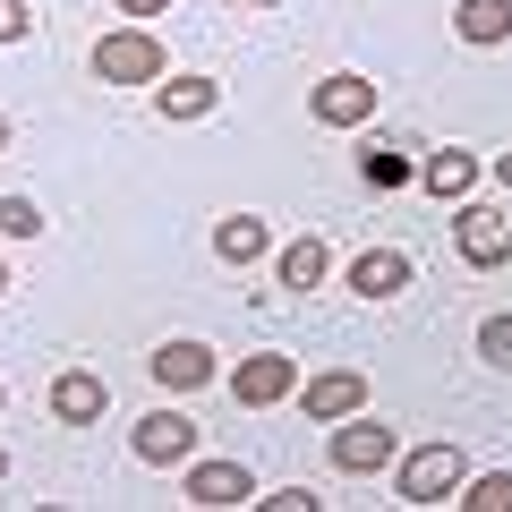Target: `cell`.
Returning a JSON list of instances; mask_svg holds the SVG:
<instances>
[{"instance_id":"6da1fadb","label":"cell","mask_w":512,"mask_h":512,"mask_svg":"<svg viewBox=\"0 0 512 512\" xmlns=\"http://www.w3.org/2000/svg\"><path fill=\"white\" fill-rule=\"evenodd\" d=\"M86 69L103 77V86H154V77H171V60H163V35L154 26H111V35H94V52H86Z\"/></svg>"},{"instance_id":"7a4b0ae2","label":"cell","mask_w":512,"mask_h":512,"mask_svg":"<svg viewBox=\"0 0 512 512\" xmlns=\"http://www.w3.org/2000/svg\"><path fill=\"white\" fill-rule=\"evenodd\" d=\"M453 487H461V453L453 444H410V453H393V495L402 504H453Z\"/></svg>"},{"instance_id":"3957f363","label":"cell","mask_w":512,"mask_h":512,"mask_svg":"<svg viewBox=\"0 0 512 512\" xmlns=\"http://www.w3.org/2000/svg\"><path fill=\"white\" fill-rule=\"evenodd\" d=\"M325 453H333V470H342V478H376V470H393L402 436H393V427H376L367 410H350V419H333Z\"/></svg>"},{"instance_id":"277c9868","label":"cell","mask_w":512,"mask_h":512,"mask_svg":"<svg viewBox=\"0 0 512 512\" xmlns=\"http://www.w3.org/2000/svg\"><path fill=\"white\" fill-rule=\"evenodd\" d=\"M308 120L316 128H367V120H376V77H359V69L316 77V86H308Z\"/></svg>"},{"instance_id":"5b68a950","label":"cell","mask_w":512,"mask_h":512,"mask_svg":"<svg viewBox=\"0 0 512 512\" xmlns=\"http://www.w3.org/2000/svg\"><path fill=\"white\" fill-rule=\"evenodd\" d=\"M299 393V359L291 350H248V359L231 367V402L239 410H274V402H291Z\"/></svg>"},{"instance_id":"8992f818","label":"cell","mask_w":512,"mask_h":512,"mask_svg":"<svg viewBox=\"0 0 512 512\" xmlns=\"http://www.w3.org/2000/svg\"><path fill=\"white\" fill-rule=\"evenodd\" d=\"M128 453L146 461V470H180V461L197 453V419H188V410H146L137 436H128Z\"/></svg>"},{"instance_id":"52a82bcc","label":"cell","mask_w":512,"mask_h":512,"mask_svg":"<svg viewBox=\"0 0 512 512\" xmlns=\"http://www.w3.org/2000/svg\"><path fill=\"white\" fill-rule=\"evenodd\" d=\"M453 248H461V265L495 274V265L512 256V231H504V214H495V205H470V197H461V214H453Z\"/></svg>"},{"instance_id":"ba28073f","label":"cell","mask_w":512,"mask_h":512,"mask_svg":"<svg viewBox=\"0 0 512 512\" xmlns=\"http://www.w3.org/2000/svg\"><path fill=\"white\" fill-rule=\"evenodd\" d=\"M188 504H205V512H239V504H256L248 461H197V453H188Z\"/></svg>"},{"instance_id":"9c48e42d","label":"cell","mask_w":512,"mask_h":512,"mask_svg":"<svg viewBox=\"0 0 512 512\" xmlns=\"http://www.w3.org/2000/svg\"><path fill=\"white\" fill-rule=\"evenodd\" d=\"M154 111H163L171 128H197V120H214V111H222V77H197V69H180V77H154Z\"/></svg>"},{"instance_id":"30bf717a","label":"cell","mask_w":512,"mask_h":512,"mask_svg":"<svg viewBox=\"0 0 512 512\" xmlns=\"http://www.w3.org/2000/svg\"><path fill=\"white\" fill-rule=\"evenodd\" d=\"M43 402H52V419H60V427H94V419L111 410V384L94 376V367H60Z\"/></svg>"},{"instance_id":"8fae6325","label":"cell","mask_w":512,"mask_h":512,"mask_svg":"<svg viewBox=\"0 0 512 512\" xmlns=\"http://www.w3.org/2000/svg\"><path fill=\"white\" fill-rule=\"evenodd\" d=\"M299 410L308 419H350V410H367V376L359 367H325V376H299Z\"/></svg>"},{"instance_id":"7c38bea8","label":"cell","mask_w":512,"mask_h":512,"mask_svg":"<svg viewBox=\"0 0 512 512\" xmlns=\"http://www.w3.org/2000/svg\"><path fill=\"white\" fill-rule=\"evenodd\" d=\"M146 367H154V384H171V393H205V384L222 376V359L205 342H188V333H180V342H154Z\"/></svg>"},{"instance_id":"4fadbf2b","label":"cell","mask_w":512,"mask_h":512,"mask_svg":"<svg viewBox=\"0 0 512 512\" xmlns=\"http://www.w3.org/2000/svg\"><path fill=\"white\" fill-rule=\"evenodd\" d=\"M478 171H487V163H478L470 146H436V154L419 163V188H427L436 205H461V197L478 188Z\"/></svg>"},{"instance_id":"5bb4252c","label":"cell","mask_w":512,"mask_h":512,"mask_svg":"<svg viewBox=\"0 0 512 512\" xmlns=\"http://www.w3.org/2000/svg\"><path fill=\"white\" fill-rule=\"evenodd\" d=\"M350 291L376 299V308H384V299H402L410 291V256L402 248H359V256H350Z\"/></svg>"},{"instance_id":"9a60e30c","label":"cell","mask_w":512,"mask_h":512,"mask_svg":"<svg viewBox=\"0 0 512 512\" xmlns=\"http://www.w3.org/2000/svg\"><path fill=\"white\" fill-rule=\"evenodd\" d=\"M214 256L222 265H265V256H274V222L265 214H222L214 222Z\"/></svg>"},{"instance_id":"2e32d148","label":"cell","mask_w":512,"mask_h":512,"mask_svg":"<svg viewBox=\"0 0 512 512\" xmlns=\"http://www.w3.org/2000/svg\"><path fill=\"white\" fill-rule=\"evenodd\" d=\"M274 274H282V291H325V274H333L325 239H316V231H299L291 248H274Z\"/></svg>"},{"instance_id":"e0dca14e","label":"cell","mask_w":512,"mask_h":512,"mask_svg":"<svg viewBox=\"0 0 512 512\" xmlns=\"http://www.w3.org/2000/svg\"><path fill=\"white\" fill-rule=\"evenodd\" d=\"M453 35L470 43V52H495V43H512V0H461V9H453Z\"/></svg>"},{"instance_id":"ac0fdd59","label":"cell","mask_w":512,"mask_h":512,"mask_svg":"<svg viewBox=\"0 0 512 512\" xmlns=\"http://www.w3.org/2000/svg\"><path fill=\"white\" fill-rule=\"evenodd\" d=\"M453 504H461V512H512V470H487V478H470V470H461Z\"/></svg>"},{"instance_id":"d6986e66","label":"cell","mask_w":512,"mask_h":512,"mask_svg":"<svg viewBox=\"0 0 512 512\" xmlns=\"http://www.w3.org/2000/svg\"><path fill=\"white\" fill-rule=\"evenodd\" d=\"M52 222H43L35 197H0V239H43Z\"/></svg>"},{"instance_id":"ffe728a7","label":"cell","mask_w":512,"mask_h":512,"mask_svg":"<svg viewBox=\"0 0 512 512\" xmlns=\"http://www.w3.org/2000/svg\"><path fill=\"white\" fill-rule=\"evenodd\" d=\"M478 359L512 376V316H487V325H478Z\"/></svg>"},{"instance_id":"44dd1931","label":"cell","mask_w":512,"mask_h":512,"mask_svg":"<svg viewBox=\"0 0 512 512\" xmlns=\"http://www.w3.org/2000/svg\"><path fill=\"white\" fill-rule=\"evenodd\" d=\"M35 35V0H0V43H26Z\"/></svg>"},{"instance_id":"7402d4cb","label":"cell","mask_w":512,"mask_h":512,"mask_svg":"<svg viewBox=\"0 0 512 512\" xmlns=\"http://www.w3.org/2000/svg\"><path fill=\"white\" fill-rule=\"evenodd\" d=\"M256 504H265V512H316L325 495H308V487H282V495H256Z\"/></svg>"},{"instance_id":"603a6c76","label":"cell","mask_w":512,"mask_h":512,"mask_svg":"<svg viewBox=\"0 0 512 512\" xmlns=\"http://www.w3.org/2000/svg\"><path fill=\"white\" fill-rule=\"evenodd\" d=\"M120 18H137V26H154V18H171V0H111Z\"/></svg>"},{"instance_id":"cb8c5ba5","label":"cell","mask_w":512,"mask_h":512,"mask_svg":"<svg viewBox=\"0 0 512 512\" xmlns=\"http://www.w3.org/2000/svg\"><path fill=\"white\" fill-rule=\"evenodd\" d=\"M495 180H512V146H504V154H495Z\"/></svg>"},{"instance_id":"d4e9b609","label":"cell","mask_w":512,"mask_h":512,"mask_svg":"<svg viewBox=\"0 0 512 512\" xmlns=\"http://www.w3.org/2000/svg\"><path fill=\"white\" fill-rule=\"evenodd\" d=\"M9 137H18V128H9V111H0V154H9Z\"/></svg>"},{"instance_id":"484cf974","label":"cell","mask_w":512,"mask_h":512,"mask_svg":"<svg viewBox=\"0 0 512 512\" xmlns=\"http://www.w3.org/2000/svg\"><path fill=\"white\" fill-rule=\"evenodd\" d=\"M231 9H274V0H231Z\"/></svg>"},{"instance_id":"4316f807","label":"cell","mask_w":512,"mask_h":512,"mask_svg":"<svg viewBox=\"0 0 512 512\" xmlns=\"http://www.w3.org/2000/svg\"><path fill=\"white\" fill-rule=\"evenodd\" d=\"M0 410H9V384H0Z\"/></svg>"},{"instance_id":"83f0119b","label":"cell","mask_w":512,"mask_h":512,"mask_svg":"<svg viewBox=\"0 0 512 512\" xmlns=\"http://www.w3.org/2000/svg\"><path fill=\"white\" fill-rule=\"evenodd\" d=\"M0 291H9V265H0Z\"/></svg>"},{"instance_id":"f1b7e54d","label":"cell","mask_w":512,"mask_h":512,"mask_svg":"<svg viewBox=\"0 0 512 512\" xmlns=\"http://www.w3.org/2000/svg\"><path fill=\"white\" fill-rule=\"evenodd\" d=\"M0 478H9V453H0Z\"/></svg>"}]
</instances>
